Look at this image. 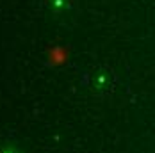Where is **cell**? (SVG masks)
<instances>
[{
    "label": "cell",
    "instance_id": "1",
    "mask_svg": "<svg viewBox=\"0 0 155 153\" xmlns=\"http://www.w3.org/2000/svg\"><path fill=\"white\" fill-rule=\"evenodd\" d=\"M0 153H20V151L16 150L15 146H4V148L0 150Z\"/></svg>",
    "mask_w": 155,
    "mask_h": 153
}]
</instances>
